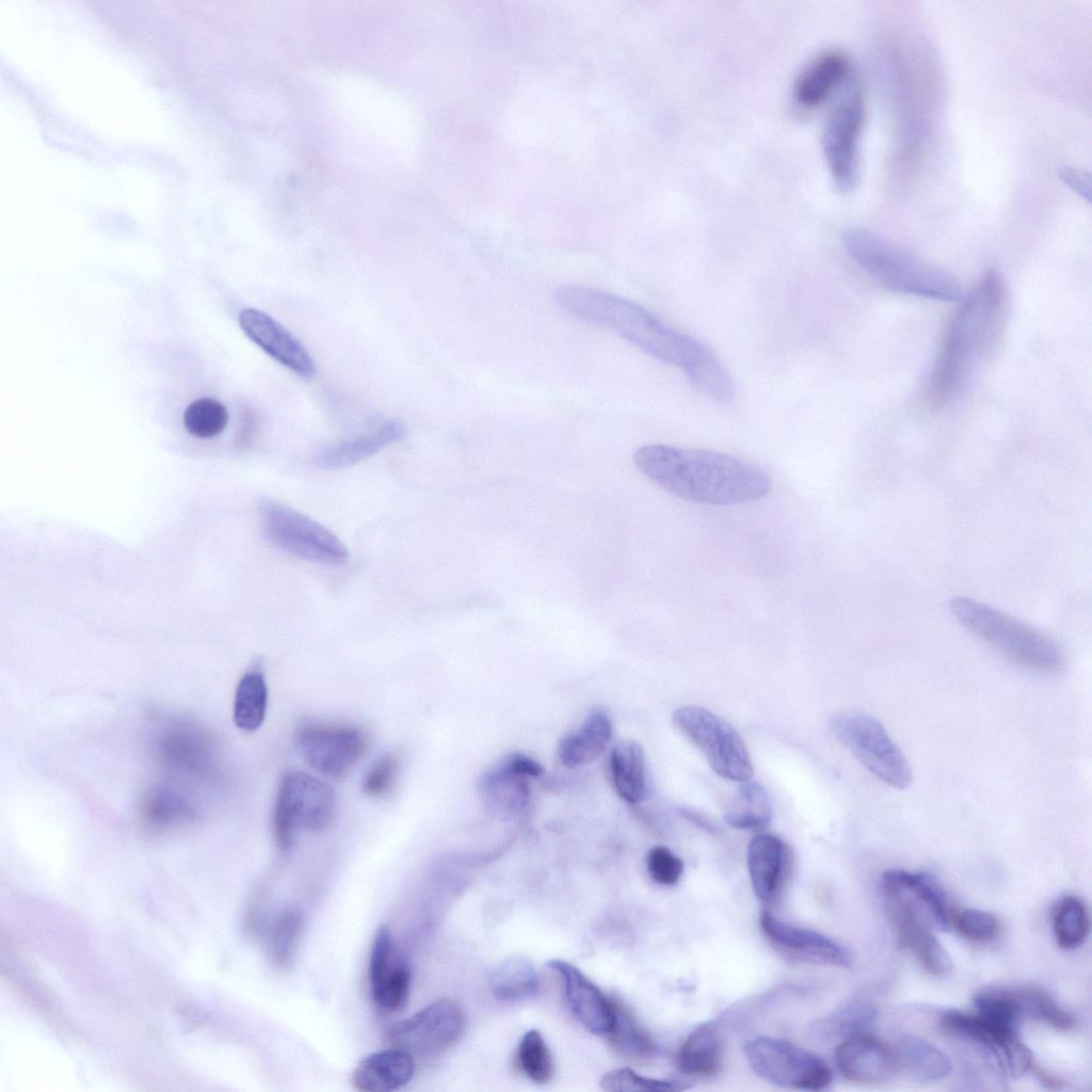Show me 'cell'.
I'll use <instances>...</instances> for the list:
<instances>
[{"label": "cell", "instance_id": "1", "mask_svg": "<svg viewBox=\"0 0 1092 1092\" xmlns=\"http://www.w3.org/2000/svg\"><path fill=\"white\" fill-rule=\"evenodd\" d=\"M1007 311L1005 280L990 270L966 295L946 330L926 387L929 406L951 402L994 353Z\"/></svg>", "mask_w": 1092, "mask_h": 1092}, {"label": "cell", "instance_id": "2", "mask_svg": "<svg viewBox=\"0 0 1092 1092\" xmlns=\"http://www.w3.org/2000/svg\"><path fill=\"white\" fill-rule=\"evenodd\" d=\"M633 462L651 481L693 502H751L771 488L770 478L761 468L717 451L655 444L639 448Z\"/></svg>", "mask_w": 1092, "mask_h": 1092}, {"label": "cell", "instance_id": "3", "mask_svg": "<svg viewBox=\"0 0 1092 1092\" xmlns=\"http://www.w3.org/2000/svg\"><path fill=\"white\" fill-rule=\"evenodd\" d=\"M555 299L567 314L610 330L655 358L684 370L706 348L669 327L641 305L595 288L561 285Z\"/></svg>", "mask_w": 1092, "mask_h": 1092}, {"label": "cell", "instance_id": "4", "mask_svg": "<svg viewBox=\"0 0 1092 1092\" xmlns=\"http://www.w3.org/2000/svg\"><path fill=\"white\" fill-rule=\"evenodd\" d=\"M842 242L852 259L888 289L937 301L961 298L951 274L869 229L850 227Z\"/></svg>", "mask_w": 1092, "mask_h": 1092}, {"label": "cell", "instance_id": "5", "mask_svg": "<svg viewBox=\"0 0 1092 1092\" xmlns=\"http://www.w3.org/2000/svg\"><path fill=\"white\" fill-rule=\"evenodd\" d=\"M949 607L965 628L1013 661L1047 674L1063 669L1061 648L1038 629L966 597L953 598Z\"/></svg>", "mask_w": 1092, "mask_h": 1092}, {"label": "cell", "instance_id": "6", "mask_svg": "<svg viewBox=\"0 0 1092 1092\" xmlns=\"http://www.w3.org/2000/svg\"><path fill=\"white\" fill-rule=\"evenodd\" d=\"M335 794L318 777L291 771L282 778L273 807L272 826L276 846L288 850L300 831H322L332 821Z\"/></svg>", "mask_w": 1092, "mask_h": 1092}, {"label": "cell", "instance_id": "7", "mask_svg": "<svg viewBox=\"0 0 1092 1092\" xmlns=\"http://www.w3.org/2000/svg\"><path fill=\"white\" fill-rule=\"evenodd\" d=\"M673 725L704 754L711 769L720 776L745 782L753 775L748 749L738 732L710 710L695 705L677 708Z\"/></svg>", "mask_w": 1092, "mask_h": 1092}, {"label": "cell", "instance_id": "8", "mask_svg": "<svg viewBox=\"0 0 1092 1092\" xmlns=\"http://www.w3.org/2000/svg\"><path fill=\"white\" fill-rule=\"evenodd\" d=\"M830 725L835 737L878 778L897 789L910 786L911 766L877 719L863 712H839Z\"/></svg>", "mask_w": 1092, "mask_h": 1092}, {"label": "cell", "instance_id": "9", "mask_svg": "<svg viewBox=\"0 0 1092 1092\" xmlns=\"http://www.w3.org/2000/svg\"><path fill=\"white\" fill-rule=\"evenodd\" d=\"M266 536L279 548L302 559L326 565H344L350 553L327 528L285 504L267 500L260 507Z\"/></svg>", "mask_w": 1092, "mask_h": 1092}, {"label": "cell", "instance_id": "10", "mask_svg": "<svg viewBox=\"0 0 1092 1092\" xmlns=\"http://www.w3.org/2000/svg\"><path fill=\"white\" fill-rule=\"evenodd\" d=\"M743 1048L753 1071L773 1085L814 1091L832 1081L824 1060L784 1040L757 1037L748 1040Z\"/></svg>", "mask_w": 1092, "mask_h": 1092}, {"label": "cell", "instance_id": "11", "mask_svg": "<svg viewBox=\"0 0 1092 1092\" xmlns=\"http://www.w3.org/2000/svg\"><path fill=\"white\" fill-rule=\"evenodd\" d=\"M866 118L865 101L850 91L823 123L821 146L831 178L841 192L852 191L860 178V145Z\"/></svg>", "mask_w": 1092, "mask_h": 1092}, {"label": "cell", "instance_id": "12", "mask_svg": "<svg viewBox=\"0 0 1092 1092\" xmlns=\"http://www.w3.org/2000/svg\"><path fill=\"white\" fill-rule=\"evenodd\" d=\"M464 1027L465 1016L461 1007L451 999L443 998L395 1023L387 1031V1039L392 1047L414 1058L430 1059L452 1047Z\"/></svg>", "mask_w": 1092, "mask_h": 1092}, {"label": "cell", "instance_id": "13", "mask_svg": "<svg viewBox=\"0 0 1092 1092\" xmlns=\"http://www.w3.org/2000/svg\"><path fill=\"white\" fill-rule=\"evenodd\" d=\"M881 888L890 914L911 917L930 929L946 931L952 922L945 889L927 872L886 870Z\"/></svg>", "mask_w": 1092, "mask_h": 1092}, {"label": "cell", "instance_id": "14", "mask_svg": "<svg viewBox=\"0 0 1092 1092\" xmlns=\"http://www.w3.org/2000/svg\"><path fill=\"white\" fill-rule=\"evenodd\" d=\"M304 760L318 773L338 778L364 756L368 738L354 725L308 722L296 733Z\"/></svg>", "mask_w": 1092, "mask_h": 1092}, {"label": "cell", "instance_id": "15", "mask_svg": "<svg viewBox=\"0 0 1092 1092\" xmlns=\"http://www.w3.org/2000/svg\"><path fill=\"white\" fill-rule=\"evenodd\" d=\"M759 924L773 948L788 960L839 967L852 963L851 953L840 944L816 931L786 924L767 909L761 911Z\"/></svg>", "mask_w": 1092, "mask_h": 1092}, {"label": "cell", "instance_id": "16", "mask_svg": "<svg viewBox=\"0 0 1092 1092\" xmlns=\"http://www.w3.org/2000/svg\"><path fill=\"white\" fill-rule=\"evenodd\" d=\"M239 324L244 334L276 362L302 378L316 375V364L309 352L268 314L245 308L240 312Z\"/></svg>", "mask_w": 1092, "mask_h": 1092}, {"label": "cell", "instance_id": "17", "mask_svg": "<svg viewBox=\"0 0 1092 1092\" xmlns=\"http://www.w3.org/2000/svg\"><path fill=\"white\" fill-rule=\"evenodd\" d=\"M835 1063L845 1078L866 1085L886 1082L900 1072L894 1048L863 1033L837 1046Z\"/></svg>", "mask_w": 1092, "mask_h": 1092}, {"label": "cell", "instance_id": "18", "mask_svg": "<svg viewBox=\"0 0 1092 1092\" xmlns=\"http://www.w3.org/2000/svg\"><path fill=\"white\" fill-rule=\"evenodd\" d=\"M547 965L558 973L568 1008L574 1016L595 1034L609 1033L613 1021L612 1000L574 965L551 960Z\"/></svg>", "mask_w": 1092, "mask_h": 1092}, {"label": "cell", "instance_id": "19", "mask_svg": "<svg viewBox=\"0 0 1092 1092\" xmlns=\"http://www.w3.org/2000/svg\"><path fill=\"white\" fill-rule=\"evenodd\" d=\"M746 861L754 894L765 903L772 902L789 872V847L776 836L758 834L749 844Z\"/></svg>", "mask_w": 1092, "mask_h": 1092}, {"label": "cell", "instance_id": "20", "mask_svg": "<svg viewBox=\"0 0 1092 1092\" xmlns=\"http://www.w3.org/2000/svg\"><path fill=\"white\" fill-rule=\"evenodd\" d=\"M850 70L851 63L844 51L821 52L798 75L792 90L794 101L806 109L820 106L846 81Z\"/></svg>", "mask_w": 1092, "mask_h": 1092}, {"label": "cell", "instance_id": "21", "mask_svg": "<svg viewBox=\"0 0 1092 1092\" xmlns=\"http://www.w3.org/2000/svg\"><path fill=\"white\" fill-rule=\"evenodd\" d=\"M415 1069L413 1056L392 1047L363 1059L353 1072L352 1082L360 1092H391L408 1083Z\"/></svg>", "mask_w": 1092, "mask_h": 1092}, {"label": "cell", "instance_id": "22", "mask_svg": "<svg viewBox=\"0 0 1092 1092\" xmlns=\"http://www.w3.org/2000/svg\"><path fill=\"white\" fill-rule=\"evenodd\" d=\"M406 428L399 420H389L356 437L344 439L321 450L315 464L322 469L350 467L372 456L385 447L401 440Z\"/></svg>", "mask_w": 1092, "mask_h": 1092}, {"label": "cell", "instance_id": "23", "mask_svg": "<svg viewBox=\"0 0 1092 1092\" xmlns=\"http://www.w3.org/2000/svg\"><path fill=\"white\" fill-rule=\"evenodd\" d=\"M894 1050L899 1070L920 1082L942 1080L952 1070L949 1057L942 1049L917 1035L900 1037Z\"/></svg>", "mask_w": 1092, "mask_h": 1092}, {"label": "cell", "instance_id": "24", "mask_svg": "<svg viewBox=\"0 0 1092 1092\" xmlns=\"http://www.w3.org/2000/svg\"><path fill=\"white\" fill-rule=\"evenodd\" d=\"M892 916L900 947L912 951L930 974L946 976L951 973L953 962L929 927L911 917Z\"/></svg>", "mask_w": 1092, "mask_h": 1092}, {"label": "cell", "instance_id": "25", "mask_svg": "<svg viewBox=\"0 0 1092 1092\" xmlns=\"http://www.w3.org/2000/svg\"><path fill=\"white\" fill-rule=\"evenodd\" d=\"M610 767L619 796L630 804L642 802L647 796L645 755L635 740L620 741L611 752Z\"/></svg>", "mask_w": 1092, "mask_h": 1092}, {"label": "cell", "instance_id": "26", "mask_svg": "<svg viewBox=\"0 0 1092 1092\" xmlns=\"http://www.w3.org/2000/svg\"><path fill=\"white\" fill-rule=\"evenodd\" d=\"M722 1056V1042L717 1029L704 1024L694 1029L680 1046L677 1067L687 1076L711 1077L719 1073Z\"/></svg>", "mask_w": 1092, "mask_h": 1092}, {"label": "cell", "instance_id": "27", "mask_svg": "<svg viewBox=\"0 0 1092 1092\" xmlns=\"http://www.w3.org/2000/svg\"><path fill=\"white\" fill-rule=\"evenodd\" d=\"M612 736V724L603 711L590 714L582 726L566 736L559 745V757L567 768H575L596 759Z\"/></svg>", "mask_w": 1092, "mask_h": 1092}, {"label": "cell", "instance_id": "28", "mask_svg": "<svg viewBox=\"0 0 1092 1092\" xmlns=\"http://www.w3.org/2000/svg\"><path fill=\"white\" fill-rule=\"evenodd\" d=\"M268 707V687L262 672L251 670L239 680L234 698L236 726L254 732L262 724Z\"/></svg>", "mask_w": 1092, "mask_h": 1092}, {"label": "cell", "instance_id": "29", "mask_svg": "<svg viewBox=\"0 0 1092 1092\" xmlns=\"http://www.w3.org/2000/svg\"><path fill=\"white\" fill-rule=\"evenodd\" d=\"M724 814L725 821L737 829H761L768 825L772 806L767 790L757 782L745 781Z\"/></svg>", "mask_w": 1092, "mask_h": 1092}, {"label": "cell", "instance_id": "30", "mask_svg": "<svg viewBox=\"0 0 1092 1092\" xmlns=\"http://www.w3.org/2000/svg\"><path fill=\"white\" fill-rule=\"evenodd\" d=\"M878 1010L873 1005L865 1001L852 1002L816 1022L810 1032L819 1040L844 1041L862 1033L876 1022Z\"/></svg>", "mask_w": 1092, "mask_h": 1092}, {"label": "cell", "instance_id": "31", "mask_svg": "<svg viewBox=\"0 0 1092 1092\" xmlns=\"http://www.w3.org/2000/svg\"><path fill=\"white\" fill-rule=\"evenodd\" d=\"M684 371L696 389L709 399L723 404L734 400L736 391L733 378L707 347Z\"/></svg>", "mask_w": 1092, "mask_h": 1092}, {"label": "cell", "instance_id": "32", "mask_svg": "<svg viewBox=\"0 0 1092 1092\" xmlns=\"http://www.w3.org/2000/svg\"><path fill=\"white\" fill-rule=\"evenodd\" d=\"M491 985L495 997L516 1001L533 996L539 989V977L533 965L525 958L514 957L502 962L493 973Z\"/></svg>", "mask_w": 1092, "mask_h": 1092}, {"label": "cell", "instance_id": "33", "mask_svg": "<svg viewBox=\"0 0 1092 1092\" xmlns=\"http://www.w3.org/2000/svg\"><path fill=\"white\" fill-rule=\"evenodd\" d=\"M303 931V916L293 905L285 908L274 920L268 940V956L277 970H287L296 952Z\"/></svg>", "mask_w": 1092, "mask_h": 1092}, {"label": "cell", "instance_id": "34", "mask_svg": "<svg viewBox=\"0 0 1092 1092\" xmlns=\"http://www.w3.org/2000/svg\"><path fill=\"white\" fill-rule=\"evenodd\" d=\"M613 1021L609 1031L613 1045L625 1056L647 1059L655 1055L656 1045L622 1002L612 1000Z\"/></svg>", "mask_w": 1092, "mask_h": 1092}, {"label": "cell", "instance_id": "35", "mask_svg": "<svg viewBox=\"0 0 1092 1092\" xmlns=\"http://www.w3.org/2000/svg\"><path fill=\"white\" fill-rule=\"evenodd\" d=\"M1022 1018L1045 1023L1057 1030H1072L1076 1021L1071 1013L1062 1009L1046 992L1023 986L1011 989Z\"/></svg>", "mask_w": 1092, "mask_h": 1092}, {"label": "cell", "instance_id": "36", "mask_svg": "<svg viewBox=\"0 0 1092 1092\" xmlns=\"http://www.w3.org/2000/svg\"><path fill=\"white\" fill-rule=\"evenodd\" d=\"M1053 929L1058 945L1066 950L1083 944L1090 932V915L1086 904L1075 896H1065L1058 903Z\"/></svg>", "mask_w": 1092, "mask_h": 1092}, {"label": "cell", "instance_id": "37", "mask_svg": "<svg viewBox=\"0 0 1092 1092\" xmlns=\"http://www.w3.org/2000/svg\"><path fill=\"white\" fill-rule=\"evenodd\" d=\"M527 776L507 768L502 762L485 774L481 782L484 799L493 807L513 810L519 808L529 794Z\"/></svg>", "mask_w": 1092, "mask_h": 1092}, {"label": "cell", "instance_id": "38", "mask_svg": "<svg viewBox=\"0 0 1092 1092\" xmlns=\"http://www.w3.org/2000/svg\"><path fill=\"white\" fill-rule=\"evenodd\" d=\"M186 431L200 439L221 434L228 423V411L213 398H200L191 402L182 417Z\"/></svg>", "mask_w": 1092, "mask_h": 1092}, {"label": "cell", "instance_id": "39", "mask_svg": "<svg viewBox=\"0 0 1092 1092\" xmlns=\"http://www.w3.org/2000/svg\"><path fill=\"white\" fill-rule=\"evenodd\" d=\"M517 1060L523 1072L534 1082L547 1083L553 1077L552 1057L543 1037L535 1029L527 1031L523 1037Z\"/></svg>", "mask_w": 1092, "mask_h": 1092}, {"label": "cell", "instance_id": "40", "mask_svg": "<svg viewBox=\"0 0 1092 1092\" xmlns=\"http://www.w3.org/2000/svg\"><path fill=\"white\" fill-rule=\"evenodd\" d=\"M411 978V970L406 964L395 963L378 983L370 986L376 1008L385 1013L402 1009L410 993Z\"/></svg>", "mask_w": 1092, "mask_h": 1092}, {"label": "cell", "instance_id": "41", "mask_svg": "<svg viewBox=\"0 0 1092 1092\" xmlns=\"http://www.w3.org/2000/svg\"><path fill=\"white\" fill-rule=\"evenodd\" d=\"M600 1086L608 1092L681 1091L685 1082L643 1077L630 1069L613 1070L604 1075Z\"/></svg>", "mask_w": 1092, "mask_h": 1092}, {"label": "cell", "instance_id": "42", "mask_svg": "<svg viewBox=\"0 0 1092 1092\" xmlns=\"http://www.w3.org/2000/svg\"><path fill=\"white\" fill-rule=\"evenodd\" d=\"M400 769L399 757L386 754L367 771L363 780V791L370 798H382L394 788Z\"/></svg>", "mask_w": 1092, "mask_h": 1092}, {"label": "cell", "instance_id": "43", "mask_svg": "<svg viewBox=\"0 0 1092 1092\" xmlns=\"http://www.w3.org/2000/svg\"><path fill=\"white\" fill-rule=\"evenodd\" d=\"M952 922L961 935L976 942L989 941L996 936L999 930L996 916L977 909L964 910Z\"/></svg>", "mask_w": 1092, "mask_h": 1092}, {"label": "cell", "instance_id": "44", "mask_svg": "<svg viewBox=\"0 0 1092 1092\" xmlns=\"http://www.w3.org/2000/svg\"><path fill=\"white\" fill-rule=\"evenodd\" d=\"M646 866L651 878L661 885L676 884L684 871L682 861L663 846L649 850Z\"/></svg>", "mask_w": 1092, "mask_h": 1092}, {"label": "cell", "instance_id": "45", "mask_svg": "<svg viewBox=\"0 0 1092 1092\" xmlns=\"http://www.w3.org/2000/svg\"><path fill=\"white\" fill-rule=\"evenodd\" d=\"M394 944L389 930L382 926L378 929L369 959L370 986L379 982L395 964L392 960Z\"/></svg>", "mask_w": 1092, "mask_h": 1092}, {"label": "cell", "instance_id": "46", "mask_svg": "<svg viewBox=\"0 0 1092 1092\" xmlns=\"http://www.w3.org/2000/svg\"><path fill=\"white\" fill-rule=\"evenodd\" d=\"M1058 174L1065 186L1081 198L1090 200V179L1085 172L1071 166H1063L1059 170Z\"/></svg>", "mask_w": 1092, "mask_h": 1092}, {"label": "cell", "instance_id": "47", "mask_svg": "<svg viewBox=\"0 0 1092 1092\" xmlns=\"http://www.w3.org/2000/svg\"><path fill=\"white\" fill-rule=\"evenodd\" d=\"M502 764L513 772L527 777H537L543 774L542 766L524 754L514 753L508 755L502 760Z\"/></svg>", "mask_w": 1092, "mask_h": 1092}, {"label": "cell", "instance_id": "48", "mask_svg": "<svg viewBox=\"0 0 1092 1092\" xmlns=\"http://www.w3.org/2000/svg\"><path fill=\"white\" fill-rule=\"evenodd\" d=\"M680 813H681V815L686 819H688L692 823L696 824L701 829H703V830H705V831H707L709 833L714 832V828L716 826L707 818H705L704 816L697 814L696 812L684 807V808L680 809Z\"/></svg>", "mask_w": 1092, "mask_h": 1092}, {"label": "cell", "instance_id": "49", "mask_svg": "<svg viewBox=\"0 0 1092 1092\" xmlns=\"http://www.w3.org/2000/svg\"><path fill=\"white\" fill-rule=\"evenodd\" d=\"M1034 1073L1043 1082V1085H1046L1048 1088H1059V1080H1057V1078H1055L1054 1076L1049 1075L1047 1072L1043 1071L1040 1067H1034Z\"/></svg>", "mask_w": 1092, "mask_h": 1092}]
</instances>
